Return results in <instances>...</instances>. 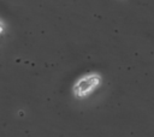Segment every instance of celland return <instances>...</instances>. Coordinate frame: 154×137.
<instances>
[{"mask_svg": "<svg viewBox=\"0 0 154 137\" xmlns=\"http://www.w3.org/2000/svg\"><path fill=\"white\" fill-rule=\"evenodd\" d=\"M99 84H100V77L97 75H90V76L81 78L76 83L73 91H75L76 96L83 97V96H87L88 94H90Z\"/></svg>", "mask_w": 154, "mask_h": 137, "instance_id": "cell-1", "label": "cell"}]
</instances>
